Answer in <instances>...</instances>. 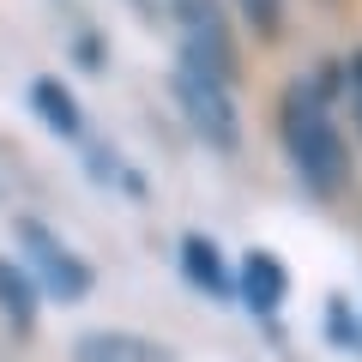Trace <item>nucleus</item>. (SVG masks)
I'll return each mask as SVG.
<instances>
[{
	"mask_svg": "<svg viewBox=\"0 0 362 362\" xmlns=\"http://www.w3.org/2000/svg\"><path fill=\"white\" fill-rule=\"evenodd\" d=\"M247 25L259 30V37H278V25H284V0H242Z\"/></svg>",
	"mask_w": 362,
	"mask_h": 362,
	"instance_id": "9",
	"label": "nucleus"
},
{
	"mask_svg": "<svg viewBox=\"0 0 362 362\" xmlns=\"http://www.w3.org/2000/svg\"><path fill=\"white\" fill-rule=\"evenodd\" d=\"M284 296H290V272H284V259L278 254H266V247H254V254L242 259V302L254 314H278L284 308Z\"/></svg>",
	"mask_w": 362,
	"mask_h": 362,
	"instance_id": "4",
	"label": "nucleus"
},
{
	"mask_svg": "<svg viewBox=\"0 0 362 362\" xmlns=\"http://www.w3.org/2000/svg\"><path fill=\"white\" fill-rule=\"evenodd\" d=\"M350 115H356V127H362V54H356V61H350Z\"/></svg>",
	"mask_w": 362,
	"mask_h": 362,
	"instance_id": "10",
	"label": "nucleus"
},
{
	"mask_svg": "<svg viewBox=\"0 0 362 362\" xmlns=\"http://www.w3.org/2000/svg\"><path fill=\"white\" fill-rule=\"evenodd\" d=\"M30 109H37L61 139H78V133H85V115H78L73 90H66L61 78H37V85H30Z\"/></svg>",
	"mask_w": 362,
	"mask_h": 362,
	"instance_id": "7",
	"label": "nucleus"
},
{
	"mask_svg": "<svg viewBox=\"0 0 362 362\" xmlns=\"http://www.w3.org/2000/svg\"><path fill=\"white\" fill-rule=\"evenodd\" d=\"M181 272H187V284L206 290V296H230L223 254H218V242H206V235H187V242H181Z\"/></svg>",
	"mask_w": 362,
	"mask_h": 362,
	"instance_id": "6",
	"label": "nucleus"
},
{
	"mask_svg": "<svg viewBox=\"0 0 362 362\" xmlns=\"http://www.w3.org/2000/svg\"><path fill=\"white\" fill-rule=\"evenodd\" d=\"M0 314L13 332H30L37 326V290H30V272L13 266V259L0 254Z\"/></svg>",
	"mask_w": 362,
	"mask_h": 362,
	"instance_id": "8",
	"label": "nucleus"
},
{
	"mask_svg": "<svg viewBox=\"0 0 362 362\" xmlns=\"http://www.w3.org/2000/svg\"><path fill=\"white\" fill-rule=\"evenodd\" d=\"M284 151H290L296 175L308 181L314 194H338V187H344L350 151H344V139H338L332 115H326L320 90H290V103H284Z\"/></svg>",
	"mask_w": 362,
	"mask_h": 362,
	"instance_id": "1",
	"label": "nucleus"
},
{
	"mask_svg": "<svg viewBox=\"0 0 362 362\" xmlns=\"http://www.w3.org/2000/svg\"><path fill=\"white\" fill-rule=\"evenodd\" d=\"M18 247H25V272H37V284L61 302H78L90 290V266L49 230L42 218H18Z\"/></svg>",
	"mask_w": 362,
	"mask_h": 362,
	"instance_id": "3",
	"label": "nucleus"
},
{
	"mask_svg": "<svg viewBox=\"0 0 362 362\" xmlns=\"http://www.w3.org/2000/svg\"><path fill=\"white\" fill-rule=\"evenodd\" d=\"M73 362H175V356L139 332H85L73 344Z\"/></svg>",
	"mask_w": 362,
	"mask_h": 362,
	"instance_id": "5",
	"label": "nucleus"
},
{
	"mask_svg": "<svg viewBox=\"0 0 362 362\" xmlns=\"http://www.w3.org/2000/svg\"><path fill=\"white\" fill-rule=\"evenodd\" d=\"M175 103H181V115H187V127H194L211 151H235V145H242L230 78L206 73V66H194V61H181L175 66Z\"/></svg>",
	"mask_w": 362,
	"mask_h": 362,
	"instance_id": "2",
	"label": "nucleus"
}]
</instances>
